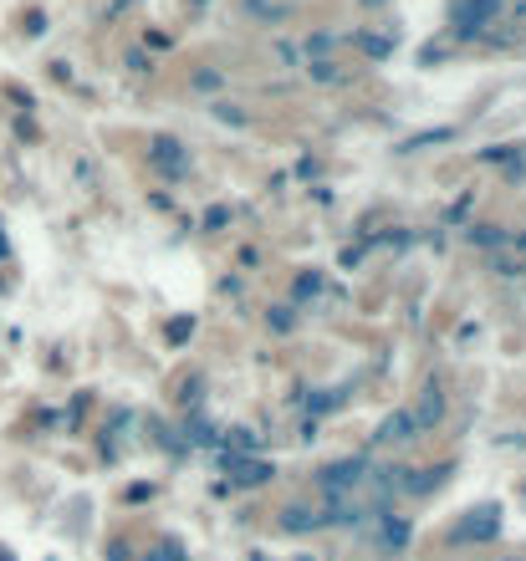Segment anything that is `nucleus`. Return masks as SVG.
Returning a JSON list of instances; mask_svg holds the SVG:
<instances>
[{
  "instance_id": "1",
  "label": "nucleus",
  "mask_w": 526,
  "mask_h": 561,
  "mask_svg": "<svg viewBox=\"0 0 526 561\" xmlns=\"http://www.w3.org/2000/svg\"><path fill=\"white\" fill-rule=\"evenodd\" d=\"M363 480H368L363 459H343V465L322 469V490H327V495H348V490H358Z\"/></svg>"
},
{
  "instance_id": "2",
  "label": "nucleus",
  "mask_w": 526,
  "mask_h": 561,
  "mask_svg": "<svg viewBox=\"0 0 526 561\" xmlns=\"http://www.w3.org/2000/svg\"><path fill=\"white\" fill-rule=\"evenodd\" d=\"M440 419H445V398H440V388H424V404H419V414H415V429L424 434V429H434Z\"/></svg>"
},
{
  "instance_id": "3",
  "label": "nucleus",
  "mask_w": 526,
  "mask_h": 561,
  "mask_svg": "<svg viewBox=\"0 0 526 561\" xmlns=\"http://www.w3.org/2000/svg\"><path fill=\"white\" fill-rule=\"evenodd\" d=\"M154 164H159L164 174H184V154H179V143L159 138V143H154Z\"/></svg>"
},
{
  "instance_id": "4",
  "label": "nucleus",
  "mask_w": 526,
  "mask_h": 561,
  "mask_svg": "<svg viewBox=\"0 0 526 561\" xmlns=\"http://www.w3.org/2000/svg\"><path fill=\"white\" fill-rule=\"evenodd\" d=\"M419 429H415V414H394V419L383 423V434L379 439H415Z\"/></svg>"
},
{
  "instance_id": "5",
  "label": "nucleus",
  "mask_w": 526,
  "mask_h": 561,
  "mask_svg": "<svg viewBox=\"0 0 526 561\" xmlns=\"http://www.w3.org/2000/svg\"><path fill=\"white\" fill-rule=\"evenodd\" d=\"M470 536H480V541H486V536H495V515L486 511V521H465V526H460V541H470Z\"/></svg>"
},
{
  "instance_id": "6",
  "label": "nucleus",
  "mask_w": 526,
  "mask_h": 561,
  "mask_svg": "<svg viewBox=\"0 0 526 561\" xmlns=\"http://www.w3.org/2000/svg\"><path fill=\"white\" fill-rule=\"evenodd\" d=\"M230 469H236V480H240V485H261L266 475H272L266 465H230Z\"/></svg>"
},
{
  "instance_id": "7",
  "label": "nucleus",
  "mask_w": 526,
  "mask_h": 561,
  "mask_svg": "<svg viewBox=\"0 0 526 561\" xmlns=\"http://www.w3.org/2000/svg\"><path fill=\"white\" fill-rule=\"evenodd\" d=\"M5 250H11V245H5V235H0V261H5Z\"/></svg>"
}]
</instances>
